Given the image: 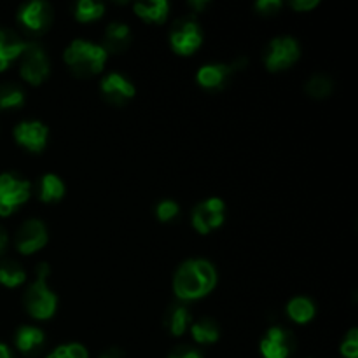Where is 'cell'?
Returning a JSON list of instances; mask_svg holds the SVG:
<instances>
[{
  "label": "cell",
  "instance_id": "6da1fadb",
  "mask_svg": "<svg viewBox=\"0 0 358 358\" xmlns=\"http://www.w3.org/2000/svg\"><path fill=\"white\" fill-rule=\"evenodd\" d=\"M217 285V271L205 259L185 261L173 278V292L182 301H196L208 296Z\"/></svg>",
  "mask_w": 358,
  "mask_h": 358
},
{
  "label": "cell",
  "instance_id": "7a4b0ae2",
  "mask_svg": "<svg viewBox=\"0 0 358 358\" xmlns=\"http://www.w3.org/2000/svg\"><path fill=\"white\" fill-rule=\"evenodd\" d=\"M51 273L48 264H38L37 268V280L28 287L24 292V308L28 313L37 320H48L55 315L56 308H58V297L48 287V276Z\"/></svg>",
  "mask_w": 358,
  "mask_h": 358
},
{
  "label": "cell",
  "instance_id": "3957f363",
  "mask_svg": "<svg viewBox=\"0 0 358 358\" xmlns=\"http://www.w3.org/2000/svg\"><path fill=\"white\" fill-rule=\"evenodd\" d=\"M107 55L108 52L105 51L103 45L79 38L65 49L63 58L76 76L87 77L101 72L105 62H107Z\"/></svg>",
  "mask_w": 358,
  "mask_h": 358
},
{
  "label": "cell",
  "instance_id": "277c9868",
  "mask_svg": "<svg viewBox=\"0 0 358 358\" xmlns=\"http://www.w3.org/2000/svg\"><path fill=\"white\" fill-rule=\"evenodd\" d=\"M31 185L13 173L0 175V217H9L17 206L28 201Z\"/></svg>",
  "mask_w": 358,
  "mask_h": 358
},
{
  "label": "cell",
  "instance_id": "5b68a950",
  "mask_svg": "<svg viewBox=\"0 0 358 358\" xmlns=\"http://www.w3.org/2000/svg\"><path fill=\"white\" fill-rule=\"evenodd\" d=\"M299 44L296 38L282 35L269 42L264 52V63L271 72H278V70L289 69L290 65H294L299 58Z\"/></svg>",
  "mask_w": 358,
  "mask_h": 358
},
{
  "label": "cell",
  "instance_id": "8992f818",
  "mask_svg": "<svg viewBox=\"0 0 358 358\" xmlns=\"http://www.w3.org/2000/svg\"><path fill=\"white\" fill-rule=\"evenodd\" d=\"M21 63H20V72L27 83L41 84L45 77L49 76V59L45 56L44 49L35 42L27 44L24 51L21 52Z\"/></svg>",
  "mask_w": 358,
  "mask_h": 358
},
{
  "label": "cell",
  "instance_id": "52a82bcc",
  "mask_svg": "<svg viewBox=\"0 0 358 358\" xmlns=\"http://www.w3.org/2000/svg\"><path fill=\"white\" fill-rule=\"evenodd\" d=\"M201 30H199V24L194 20L182 17V20L175 21L173 30L170 34L171 48H173L175 52L182 56L192 55L201 45Z\"/></svg>",
  "mask_w": 358,
  "mask_h": 358
},
{
  "label": "cell",
  "instance_id": "ba28073f",
  "mask_svg": "<svg viewBox=\"0 0 358 358\" xmlns=\"http://www.w3.org/2000/svg\"><path fill=\"white\" fill-rule=\"evenodd\" d=\"M224 215H226V205L222 199L210 198L192 210V226L198 233L206 234L215 227L222 226Z\"/></svg>",
  "mask_w": 358,
  "mask_h": 358
},
{
  "label": "cell",
  "instance_id": "9c48e42d",
  "mask_svg": "<svg viewBox=\"0 0 358 358\" xmlns=\"http://www.w3.org/2000/svg\"><path fill=\"white\" fill-rule=\"evenodd\" d=\"M17 20L34 34H42L52 23V9L44 0H31L21 7Z\"/></svg>",
  "mask_w": 358,
  "mask_h": 358
},
{
  "label": "cell",
  "instance_id": "30bf717a",
  "mask_svg": "<svg viewBox=\"0 0 358 358\" xmlns=\"http://www.w3.org/2000/svg\"><path fill=\"white\" fill-rule=\"evenodd\" d=\"M48 243V229L44 222L38 219H30L17 229L16 233V248L24 255L41 250Z\"/></svg>",
  "mask_w": 358,
  "mask_h": 358
},
{
  "label": "cell",
  "instance_id": "8fae6325",
  "mask_svg": "<svg viewBox=\"0 0 358 358\" xmlns=\"http://www.w3.org/2000/svg\"><path fill=\"white\" fill-rule=\"evenodd\" d=\"M49 129L41 121H23L14 128V138L24 149L31 152H41L48 143Z\"/></svg>",
  "mask_w": 358,
  "mask_h": 358
},
{
  "label": "cell",
  "instance_id": "7c38bea8",
  "mask_svg": "<svg viewBox=\"0 0 358 358\" xmlns=\"http://www.w3.org/2000/svg\"><path fill=\"white\" fill-rule=\"evenodd\" d=\"M292 348V334L282 327H271L261 341V353L264 358H289Z\"/></svg>",
  "mask_w": 358,
  "mask_h": 358
},
{
  "label": "cell",
  "instance_id": "4fadbf2b",
  "mask_svg": "<svg viewBox=\"0 0 358 358\" xmlns=\"http://www.w3.org/2000/svg\"><path fill=\"white\" fill-rule=\"evenodd\" d=\"M101 93L105 94L108 101L121 105L128 101L129 98L135 96V86L124 76L112 72L105 76L103 80H101Z\"/></svg>",
  "mask_w": 358,
  "mask_h": 358
},
{
  "label": "cell",
  "instance_id": "5bb4252c",
  "mask_svg": "<svg viewBox=\"0 0 358 358\" xmlns=\"http://www.w3.org/2000/svg\"><path fill=\"white\" fill-rule=\"evenodd\" d=\"M234 66L226 65V63H210V65H203L196 73V79L206 90H220L224 84L229 80L231 73H233Z\"/></svg>",
  "mask_w": 358,
  "mask_h": 358
},
{
  "label": "cell",
  "instance_id": "9a60e30c",
  "mask_svg": "<svg viewBox=\"0 0 358 358\" xmlns=\"http://www.w3.org/2000/svg\"><path fill=\"white\" fill-rule=\"evenodd\" d=\"M28 42L21 41L14 31L0 30V72L10 65V62L17 59L24 51Z\"/></svg>",
  "mask_w": 358,
  "mask_h": 358
},
{
  "label": "cell",
  "instance_id": "2e32d148",
  "mask_svg": "<svg viewBox=\"0 0 358 358\" xmlns=\"http://www.w3.org/2000/svg\"><path fill=\"white\" fill-rule=\"evenodd\" d=\"M44 339L45 336L41 329L31 327V325H23V327L17 329L14 341H16L17 350H20L21 353L31 357L35 355V353H38V350L44 345Z\"/></svg>",
  "mask_w": 358,
  "mask_h": 358
},
{
  "label": "cell",
  "instance_id": "e0dca14e",
  "mask_svg": "<svg viewBox=\"0 0 358 358\" xmlns=\"http://www.w3.org/2000/svg\"><path fill=\"white\" fill-rule=\"evenodd\" d=\"M129 38H131V34H129V27L126 23H121V21H114L107 27L105 30V51L110 52H119L124 51L129 44Z\"/></svg>",
  "mask_w": 358,
  "mask_h": 358
},
{
  "label": "cell",
  "instance_id": "ac0fdd59",
  "mask_svg": "<svg viewBox=\"0 0 358 358\" xmlns=\"http://www.w3.org/2000/svg\"><path fill=\"white\" fill-rule=\"evenodd\" d=\"M133 9L142 20L163 23L170 13V3L166 0H149V2H136Z\"/></svg>",
  "mask_w": 358,
  "mask_h": 358
},
{
  "label": "cell",
  "instance_id": "d6986e66",
  "mask_svg": "<svg viewBox=\"0 0 358 358\" xmlns=\"http://www.w3.org/2000/svg\"><path fill=\"white\" fill-rule=\"evenodd\" d=\"M65 194V184L62 178L55 173H48L42 177L41 185H38V198L44 203L59 201Z\"/></svg>",
  "mask_w": 358,
  "mask_h": 358
},
{
  "label": "cell",
  "instance_id": "ffe728a7",
  "mask_svg": "<svg viewBox=\"0 0 358 358\" xmlns=\"http://www.w3.org/2000/svg\"><path fill=\"white\" fill-rule=\"evenodd\" d=\"M191 334L194 341L201 343V345H212V343L219 341L220 327L213 318H201L191 325Z\"/></svg>",
  "mask_w": 358,
  "mask_h": 358
},
{
  "label": "cell",
  "instance_id": "44dd1931",
  "mask_svg": "<svg viewBox=\"0 0 358 358\" xmlns=\"http://www.w3.org/2000/svg\"><path fill=\"white\" fill-rule=\"evenodd\" d=\"M191 313L185 306H171L164 315V325L173 336H182L189 329Z\"/></svg>",
  "mask_w": 358,
  "mask_h": 358
},
{
  "label": "cell",
  "instance_id": "7402d4cb",
  "mask_svg": "<svg viewBox=\"0 0 358 358\" xmlns=\"http://www.w3.org/2000/svg\"><path fill=\"white\" fill-rule=\"evenodd\" d=\"M287 313L297 324H308L315 317V313H317V308H315V304L308 297H294L287 304Z\"/></svg>",
  "mask_w": 358,
  "mask_h": 358
},
{
  "label": "cell",
  "instance_id": "603a6c76",
  "mask_svg": "<svg viewBox=\"0 0 358 358\" xmlns=\"http://www.w3.org/2000/svg\"><path fill=\"white\" fill-rule=\"evenodd\" d=\"M27 280V273L16 261H3L0 264V283L9 289L21 285Z\"/></svg>",
  "mask_w": 358,
  "mask_h": 358
},
{
  "label": "cell",
  "instance_id": "cb8c5ba5",
  "mask_svg": "<svg viewBox=\"0 0 358 358\" xmlns=\"http://www.w3.org/2000/svg\"><path fill=\"white\" fill-rule=\"evenodd\" d=\"M24 103V91L16 83L0 84V108H16Z\"/></svg>",
  "mask_w": 358,
  "mask_h": 358
},
{
  "label": "cell",
  "instance_id": "d4e9b609",
  "mask_svg": "<svg viewBox=\"0 0 358 358\" xmlns=\"http://www.w3.org/2000/svg\"><path fill=\"white\" fill-rule=\"evenodd\" d=\"M332 87H334V84H332L331 77L324 76V73H315L306 83V93L311 98L322 100V98H327L332 93Z\"/></svg>",
  "mask_w": 358,
  "mask_h": 358
},
{
  "label": "cell",
  "instance_id": "484cf974",
  "mask_svg": "<svg viewBox=\"0 0 358 358\" xmlns=\"http://www.w3.org/2000/svg\"><path fill=\"white\" fill-rule=\"evenodd\" d=\"M105 6L101 2H94V0H80L76 6V17L79 21H93L101 17Z\"/></svg>",
  "mask_w": 358,
  "mask_h": 358
},
{
  "label": "cell",
  "instance_id": "4316f807",
  "mask_svg": "<svg viewBox=\"0 0 358 358\" xmlns=\"http://www.w3.org/2000/svg\"><path fill=\"white\" fill-rule=\"evenodd\" d=\"M48 358H87V350L79 343H70L56 348Z\"/></svg>",
  "mask_w": 358,
  "mask_h": 358
},
{
  "label": "cell",
  "instance_id": "83f0119b",
  "mask_svg": "<svg viewBox=\"0 0 358 358\" xmlns=\"http://www.w3.org/2000/svg\"><path fill=\"white\" fill-rule=\"evenodd\" d=\"M178 212H180V206L173 199H163L156 208V215L161 222H170L178 215Z\"/></svg>",
  "mask_w": 358,
  "mask_h": 358
},
{
  "label": "cell",
  "instance_id": "f1b7e54d",
  "mask_svg": "<svg viewBox=\"0 0 358 358\" xmlns=\"http://www.w3.org/2000/svg\"><path fill=\"white\" fill-rule=\"evenodd\" d=\"M341 353L345 358H358V331L352 329L341 345Z\"/></svg>",
  "mask_w": 358,
  "mask_h": 358
},
{
  "label": "cell",
  "instance_id": "f546056e",
  "mask_svg": "<svg viewBox=\"0 0 358 358\" xmlns=\"http://www.w3.org/2000/svg\"><path fill=\"white\" fill-rule=\"evenodd\" d=\"M280 7H282V0H259V2L255 3V9L261 10L266 16L275 14Z\"/></svg>",
  "mask_w": 358,
  "mask_h": 358
},
{
  "label": "cell",
  "instance_id": "4dcf8cb0",
  "mask_svg": "<svg viewBox=\"0 0 358 358\" xmlns=\"http://www.w3.org/2000/svg\"><path fill=\"white\" fill-rule=\"evenodd\" d=\"M170 358H203L201 353L198 350L187 348V346H182V348H177L173 353H171Z\"/></svg>",
  "mask_w": 358,
  "mask_h": 358
},
{
  "label": "cell",
  "instance_id": "1f68e13d",
  "mask_svg": "<svg viewBox=\"0 0 358 358\" xmlns=\"http://www.w3.org/2000/svg\"><path fill=\"white\" fill-rule=\"evenodd\" d=\"M318 3H320L318 0H292L290 6L297 10H310L313 9V7H317Z\"/></svg>",
  "mask_w": 358,
  "mask_h": 358
},
{
  "label": "cell",
  "instance_id": "d6a6232c",
  "mask_svg": "<svg viewBox=\"0 0 358 358\" xmlns=\"http://www.w3.org/2000/svg\"><path fill=\"white\" fill-rule=\"evenodd\" d=\"M100 358H124V353H122L119 348H110L105 353H101Z\"/></svg>",
  "mask_w": 358,
  "mask_h": 358
},
{
  "label": "cell",
  "instance_id": "836d02e7",
  "mask_svg": "<svg viewBox=\"0 0 358 358\" xmlns=\"http://www.w3.org/2000/svg\"><path fill=\"white\" fill-rule=\"evenodd\" d=\"M189 6L194 7V9H198V10H201L208 6V2H203V0H191V2H189Z\"/></svg>",
  "mask_w": 358,
  "mask_h": 358
},
{
  "label": "cell",
  "instance_id": "e575fe53",
  "mask_svg": "<svg viewBox=\"0 0 358 358\" xmlns=\"http://www.w3.org/2000/svg\"><path fill=\"white\" fill-rule=\"evenodd\" d=\"M0 358H13V355H10V352H9V348H7L6 345H2V343H0Z\"/></svg>",
  "mask_w": 358,
  "mask_h": 358
},
{
  "label": "cell",
  "instance_id": "d590c367",
  "mask_svg": "<svg viewBox=\"0 0 358 358\" xmlns=\"http://www.w3.org/2000/svg\"><path fill=\"white\" fill-rule=\"evenodd\" d=\"M3 247H6V234H3V231L0 229V252H2Z\"/></svg>",
  "mask_w": 358,
  "mask_h": 358
}]
</instances>
